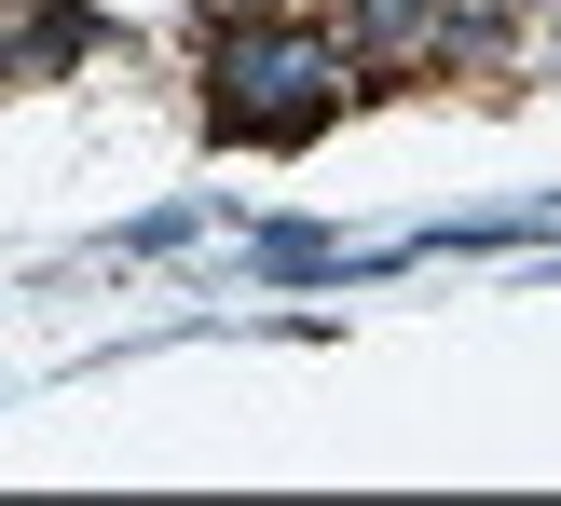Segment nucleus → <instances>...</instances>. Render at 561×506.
I'll use <instances>...</instances> for the list:
<instances>
[{"mask_svg": "<svg viewBox=\"0 0 561 506\" xmlns=\"http://www.w3.org/2000/svg\"><path fill=\"white\" fill-rule=\"evenodd\" d=\"M206 233V206H151V219H124V261H164V246H192Z\"/></svg>", "mask_w": 561, "mask_h": 506, "instance_id": "3", "label": "nucleus"}, {"mask_svg": "<svg viewBox=\"0 0 561 506\" xmlns=\"http://www.w3.org/2000/svg\"><path fill=\"white\" fill-rule=\"evenodd\" d=\"M343 110V42H316V27H233L219 42V124H247V137H301V124H329Z\"/></svg>", "mask_w": 561, "mask_h": 506, "instance_id": "1", "label": "nucleus"}, {"mask_svg": "<svg viewBox=\"0 0 561 506\" xmlns=\"http://www.w3.org/2000/svg\"><path fill=\"white\" fill-rule=\"evenodd\" d=\"M356 27H370V55H438V42H453V14H438V0H370Z\"/></svg>", "mask_w": 561, "mask_h": 506, "instance_id": "2", "label": "nucleus"}]
</instances>
